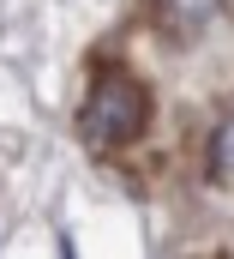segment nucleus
Segmentation results:
<instances>
[{
	"mask_svg": "<svg viewBox=\"0 0 234 259\" xmlns=\"http://www.w3.org/2000/svg\"><path fill=\"white\" fill-rule=\"evenodd\" d=\"M150 115H156L150 84H144L132 66L102 61L90 72V84H84V103H78V139H84L90 151H120V145L144 139Z\"/></svg>",
	"mask_w": 234,
	"mask_h": 259,
	"instance_id": "nucleus-1",
	"label": "nucleus"
},
{
	"mask_svg": "<svg viewBox=\"0 0 234 259\" xmlns=\"http://www.w3.org/2000/svg\"><path fill=\"white\" fill-rule=\"evenodd\" d=\"M222 12V0H144V18L162 42H192L210 30V18Z\"/></svg>",
	"mask_w": 234,
	"mask_h": 259,
	"instance_id": "nucleus-2",
	"label": "nucleus"
},
{
	"mask_svg": "<svg viewBox=\"0 0 234 259\" xmlns=\"http://www.w3.org/2000/svg\"><path fill=\"white\" fill-rule=\"evenodd\" d=\"M204 169H210V181H222V187L234 181V121H222V127L210 133V151H204Z\"/></svg>",
	"mask_w": 234,
	"mask_h": 259,
	"instance_id": "nucleus-3",
	"label": "nucleus"
}]
</instances>
